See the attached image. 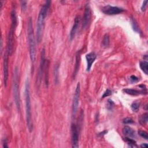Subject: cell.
I'll return each instance as SVG.
<instances>
[{
    "label": "cell",
    "instance_id": "cell-7",
    "mask_svg": "<svg viewBox=\"0 0 148 148\" xmlns=\"http://www.w3.org/2000/svg\"><path fill=\"white\" fill-rule=\"evenodd\" d=\"M71 140L72 147L77 148L79 147V131L78 127L75 124L71 125Z\"/></svg>",
    "mask_w": 148,
    "mask_h": 148
},
{
    "label": "cell",
    "instance_id": "cell-30",
    "mask_svg": "<svg viewBox=\"0 0 148 148\" xmlns=\"http://www.w3.org/2000/svg\"><path fill=\"white\" fill-rule=\"evenodd\" d=\"M21 9L23 10H25L27 7V2L25 1H21Z\"/></svg>",
    "mask_w": 148,
    "mask_h": 148
},
{
    "label": "cell",
    "instance_id": "cell-16",
    "mask_svg": "<svg viewBox=\"0 0 148 148\" xmlns=\"http://www.w3.org/2000/svg\"><path fill=\"white\" fill-rule=\"evenodd\" d=\"M80 61V50H79V51H77V52L76 53V62H75L74 72L73 73V77H75L76 76V75H77V72L79 71Z\"/></svg>",
    "mask_w": 148,
    "mask_h": 148
},
{
    "label": "cell",
    "instance_id": "cell-15",
    "mask_svg": "<svg viewBox=\"0 0 148 148\" xmlns=\"http://www.w3.org/2000/svg\"><path fill=\"white\" fill-rule=\"evenodd\" d=\"M122 131H123V134L126 137L130 138H134L136 136L135 131L129 126H125L123 128Z\"/></svg>",
    "mask_w": 148,
    "mask_h": 148
},
{
    "label": "cell",
    "instance_id": "cell-26",
    "mask_svg": "<svg viewBox=\"0 0 148 148\" xmlns=\"http://www.w3.org/2000/svg\"><path fill=\"white\" fill-rule=\"evenodd\" d=\"M114 103L113 102V101L112 100H111L110 99L108 100V103H107V108L108 109H112L114 106Z\"/></svg>",
    "mask_w": 148,
    "mask_h": 148
},
{
    "label": "cell",
    "instance_id": "cell-17",
    "mask_svg": "<svg viewBox=\"0 0 148 148\" xmlns=\"http://www.w3.org/2000/svg\"><path fill=\"white\" fill-rule=\"evenodd\" d=\"M139 66L142 71L146 74L147 75L148 73V62L146 61H140L139 63Z\"/></svg>",
    "mask_w": 148,
    "mask_h": 148
},
{
    "label": "cell",
    "instance_id": "cell-11",
    "mask_svg": "<svg viewBox=\"0 0 148 148\" xmlns=\"http://www.w3.org/2000/svg\"><path fill=\"white\" fill-rule=\"evenodd\" d=\"M8 54L6 51L3 57V80L4 84L6 87L7 85L8 79V69H9V63H8Z\"/></svg>",
    "mask_w": 148,
    "mask_h": 148
},
{
    "label": "cell",
    "instance_id": "cell-3",
    "mask_svg": "<svg viewBox=\"0 0 148 148\" xmlns=\"http://www.w3.org/2000/svg\"><path fill=\"white\" fill-rule=\"evenodd\" d=\"M17 25V17L16 12L13 9L11 12V25L8 35L6 52L9 56H11L13 52L14 34Z\"/></svg>",
    "mask_w": 148,
    "mask_h": 148
},
{
    "label": "cell",
    "instance_id": "cell-4",
    "mask_svg": "<svg viewBox=\"0 0 148 148\" xmlns=\"http://www.w3.org/2000/svg\"><path fill=\"white\" fill-rule=\"evenodd\" d=\"M28 40L29 50V56L32 62L35 61L36 59V45L35 40L34 34V29L32 27V21L31 18H29L28 23Z\"/></svg>",
    "mask_w": 148,
    "mask_h": 148
},
{
    "label": "cell",
    "instance_id": "cell-5",
    "mask_svg": "<svg viewBox=\"0 0 148 148\" xmlns=\"http://www.w3.org/2000/svg\"><path fill=\"white\" fill-rule=\"evenodd\" d=\"M13 91L14 101L18 112L20 111V98L19 93V86H18V70L17 67L15 68L14 71V77L13 83Z\"/></svg>",
    "mask_w": 148,
    "mask_h": 148
},
{
    "label": "cell",
    "instance_id": "cell-1",
    "mask_svg": "<svg viewBox=\"0 0 148 148\" xmlns=\"http://www.w3.org/2000/svg\"><path fill=\"white\" fill-rule=\"evenodd\" d=\"M51 1H47L43 4L41 8L38 17L37 24H36V40L38 43H39L42 39L43 31L44 29L45 20V18L48 13Z\"/></svg>",
    "mask_w": 148,
    "mask_h": 148
},
{
    "label": "cell",
    "instance_id": "cell-13",
    "mask_svg": "<svg viewBox=\"0 0 148 148\" xmlns=\"http://www.w3.org/2000/svg\"><path fill=\"white\" fill-rule=\"evenodd\" d=\"M97 58V55L94 52H90L86 54V58L87 60V72H89L91 68L93 62Z\"/></svg>",
    "mask_w": 148,
    "mask_h": 148
},
{
    "label": "cell",
    "instance_id": "cell-9",
    "mask_svg": "<svg viewBox=\"0 0 148 148\" xmlns=\"http://www.w3.org/2000/svg\"><path fill=\"white\" fill-rule=\"evenodd\" d=\"M46 60L45 59V49H43L41 51V57H40V65H39V71H38V83L39 84L42 75L45 70V65H46Z\"/></svg>",
    "mask_w": 148,
    "mask_h": 148
},
{
    "label": "cell",
    "instance_id": "cell-14",
    "mask_svg": "<svg viewBox=\"0 0 148 148\" xmlns=\"http://www.w3.org/2000/svg\"><path fill=\"white\" fill-rule=\"evenodd\" d=\"M123 91L129 95H138L140 94H147V90H137L132 88H125L123 90Z\"/></svg>",
    "mask_w": 148,
    "mask_h": 148
},
{
    "label": "cell",
    "instance_id": "cell-31",
    "mask_svg": "<svg viewBox=\"0 0 148 148\" xmlns=\"http://www.w3.org/2000/svg\"><path fill=\"white\" fill-rule=\"evenodd\" d=\"M141 147H147L148 145L147 143H142V145H140V146Z\"/></svg>",
    "mask_w": 148,
    "mask_h": 148
},
{
    "label": "cell",
    "instance_id": "cell-10",
    "mask_svg": "<svg viewBox=\"0 0 148 148\" xmlns=\"http://www.w3.org/2000/svg\"><path fill=\"white\" fill-rule=\"evenodd\" d=\"M91 8L89 4L87 3L85 5L84 16L83 17V21H82L83 29H86L88 26V24L91 20Z\"/></svg>",
    "mask_w": 148,
    "mask_h": 148
},
{
    "label": "cell",
    "instance_id": "cell-20",
    "mask_svg": "<svg viewBox=\"0 0 148 148\" xmlns=\"http://www.w3.org/2000/svg\"><path fill=\"white\" fill-rule=\"evenodd\" d=\"M49 61L47 60L46 61V64L45 65V71H46V74H45V83L46 85L48 86L49 83Z\"/></svg>",
    "mask_w": 148,
    "mask_h": 148
},
{
    "label": "cell",
    "instance_id": "cell-21",
    "mask_svg": "<svg viewBox=\"0 0 148 148\" xmlns=\"http://www.w3.org/2000/svg\"><path fill=\"white\" fill-rule=\"evenodd\" d=\"M109 36L108 34H106L104 36H103V39H102V45L105 47H106L108 46L109 45Z\"/></svg>",
    "mask_w": 148,
    "mask_h": 148
},
{
    "label": "cell",
    "instance_id": "cell-23",
    "mask_svg": "<svg viewBox=\"0 0 148 148\" xmlns=\"http://www.w3.org/2000/svg\"><path fill=\"white\" fill-rule=\"evenodd\" d=\"M138 134L140 136H141L142 138H143V139L147 140L148 139V135H147V132H146L145 131L143 130H139L138 131Z\"/></svg>",
    "mask_w": 148,
    "mask_h": 148
},
{
    "label": "cell",
    "instance_id": "cell-18",
    "mask_svg": "<svg viewBox=\"0 0 148 148\" xmlns=\"http://www.w3.org/2000/svg\"><path fill=\"white\" fill-rule=\"evenodd\" d=\"M148 121V114L147 113H145L140 116L139 119V121L140 124L142 125L146 124Z\"/></svg>",
    "mask_w": 148,
    "mask_h": 148
},
{
    "label": "cell",
    "instance_id": "cell-28",
    "mask_svg": "<svg viewBox=\"0 0 148 148\" xmlns=\"http://www.w3.org/2000/svg\"><path fill=\"white\" fill-rule=\"evenodd\" d=\"M130 80L132 83H135V82H137L139 80V79L136 76L132 75L130 77Z\"/></svg>",
    "mask_w": 148,
    "mask_h": 148
},
{
    "label": "cell",
    "instance_id": "cell-2",
    "mask_svg": "<svg viewBox=\"0 0 148 148\" xmlns=\"http://www.w3.org/2000/svg\"><path fill=\"white\" fill-rule=\"evenodd\" d=\"M25 113H26V121L27 125L29 132L33 130V123L32 119L31 112V102L29 92V84L28 78L25 81Z\"/></svg>",
    "mask_w": 148,
    "mask_h": 148
},
{
    "label": "cell",
    "instance_id": "cell-29",
    "mask_svg": "<svg viewBox=\"0 0 148 148\" xmlns=\"http://www.w3.org/2000/svg\"><path fill=\"white\" fill-rule=\"evenodd\" d=\"M147 1H144L143 2L142 5L141 6V10L142 12H144L146 10V6H147Z\"/></svg>",
    "mask_w": 148,
    "mask_h": 148
},
{
    "label": "cell",
    "instance_id": "cell-22",
    "mask_svg": "<svg viewBox=\"0 0 148 148\" xmlns=\"http://www.w3.org/2000/svg\"><path fill=\"white\" fill-rule=\"evenodd\" d=\"M139 108H140V103L138 102H134L131 105V108L132 110L135 112H137L139 109Z\"/></svg>",
    "mask_w": 148,
    "mask_h": 148
},
{
    "label": "cell",
    "instance_id": "cell-8",
    "mask_svg": "<svg viewBox=\"0 0 148 148\" xmlns=\"http://www.w3.org/2000/svg\"><path fill=\"white\" fill-rule=\"evenodd\" d=\"M102 11L103 13L108 15H114L118 14L125 11V10L117 6H113L110 5H106L102 8Z\"/></svg>",
    "mask_w": 148,
    "mask_h": 148
},
{
    "label": "cell",
    "instance_id": "cell-12",
    "mask_svg": "<svg viewBox=\"0 0 148 148\" xmlns=\"http://www.w3.org/2000/svg\"><path fill=\"white\" fill-rule=\"evenodd\" d=\"M80 21H81L80 17L79 16H76V17L75 18L73 25L71 28V30L70 34H69V39L71 40H72V39L75 38L76 33L77 29L79 27Z\"/></svg>",
    "mask_w": 148,
    "mask_h": 148
},
{
    "label": "cell",
    "instance_id": "cell-27",
    "mask_svg": "<svg viewBox=\"0 0 148 148\" xmlns=\"http://www.w3.org/2000/svg\"><path fill=\"white\" fill-rule=\"evenodd\" d=\"M112 94V91L110 90L109 89H107L103 93V94L102 95V98H103L105 97H108L109 95H110Z\"/></svg>",
    "mask_w": 148,
    "mask_h": 148
},
{
    "label": "cell",
    "instance_id": "cell-19",
    "mask_svg": "<svg viewBox=\"0 0 148 148\" xmlns=\"http://www.w3.org/2000/svg\"><path fill=\"white\" fill-rule=\"evenodd\" d=\"M131 25H132V29L135 32L140 33V29H139V26H138V24L136 21L135 20V19L134 18H133V17H131Z\"/></svg>",
    "mask_w": 148,
    "mask_h": 148
},
{
    "label": "cell",
    "instance_id": "cell-6",
    "mask_svg": "<svg viewBox=\"0 0 148 148\" xmlns=\"http://www.w3.org/2000/svg\"><path fill=\"white\" fill-rule=\"evenodd\" d=\"M80 94V83L78 82L76 85V87L75 89V94H74L73 98V102H72V116H73V117H75L76 116L77 112Z\"/></svg>",
    "mask_w": 148,
    "mask_h": 148
},
{
    "label": "cell",
    "instance_id": "cell-25",
    "mask_svg": "<svg viewBox=\"0 0 148 148\" xmlns=\"http://www.w3.org/2000/svg\"><path fill=\"white\" fill-rule=\"evenodd\" d=\"M134 123V120L130 117H126L123 120V123L124 124H132Z\"/></svg>",
    "mask_w": 148,
    "mask_h": 148
},
{
    "label": "cell",
    "instance_id": "cell-24",
    "mask_svg": "<svg viewBox=\"0 0 148 148\" xmlns=\"http://www.w3.org/2000/svg\"><path fill=\"white\" fill-rule=\"evenodd\" d=\"M125 140H126V142L128 143V144L130 145L131 147L136 146V142H135L133 139H131V138H130L126 137V138H125Z\"/></svg>",
    "mask_w": 148,
    "mask_h": 148
}]
</instances>
